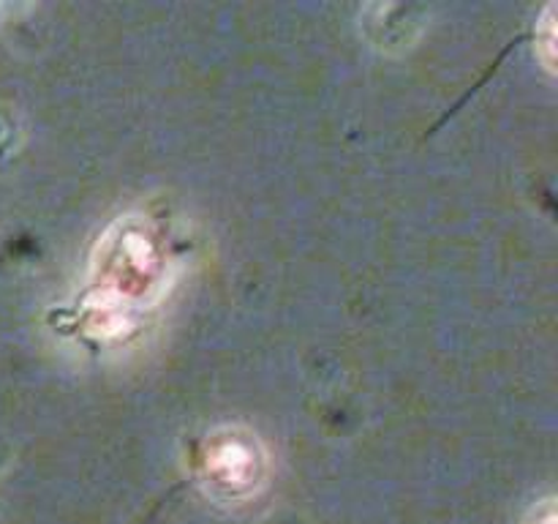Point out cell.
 <instances>
[{
	"label": "cell",
	"mask_w": 558,
	"mask_h": 524,
	"mask_svg": "<svg viewBox=\"0 0 558 524\" xmlns=\"http://www.w3.org/2000/svg\"><path fill=\"white\" fill-rule=\"evenodd\" d=\"M172 271V246L156 218L142 211L114 218L87 260L82 306L90 327L98 333L129 327L163 298Z\"/></svg>",
	"instance_id": "cell-1"
},
{
	"label": "cell",
	"mask_w": 558,
	"mask_h": 524,
	"mask_svg": "<svg viewBox=\"0 0 558 524\" xmlns=\"http://www.w3.org/2000/svg\"><path fill=\"white\" fill-rule=\"evenodd\" d=\"M537 58L543 60L545 71H556V5H548L539 16L537 25Z\"/></svg>",
	"instance_id": "cell-3"
},
{
	"label": "cell",
	"mask_w": 558,
	"mask_h": 524,
	"mask_svg": "<svg viewBox=\"0 0 558 524\" xmlns=\"http://www.w3.org/2000/svg\"><path fill=\"white\" fill-rule=\"evenodd\" d=\"M521 524H558V511H556V495L543 497V500L534 502L526 511Z\"/></svg>",
	"instance_id": "cell-4"
},
{
	"label": "cell",
	"mask_w": 558,
	"mask_h": 524,
	"mask_svg": "<svg viewBox=\"0 0 558 524\" xmlns=\"http://www.w3.org/2000/svg\"><path fill=\"white\" fill-rule=\"evenodd\" d=\"M191 467L207 497L227 505H243L267 489L272 458L254 429L243 424H221L196 442Z\"/></svg>",
	"instance_id": "cell-2"
}]
</instances>
